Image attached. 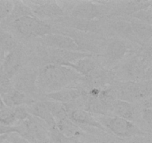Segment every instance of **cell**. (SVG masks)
Returning a JSON list of instances; mask_svg holds the SVG:
<instances>
[{
	"mask_svg": "<svg viewBox=\"0 0 152 143\" xmlns=\"http://www.w3.org/2000/svg\"><path fill=\"white\" fill-rule=\"evenodd\" d=\"M8 24H11L19 34L25 37H42L56 33L49 24L36 16H22Z\"/></svg>",
	"mask_w": 152,
	"mask_h": 143,
	"instance_id": "obj_3",
	"label": "cell"
},
{
	"mask_svg": "<svg viewBox=\"0 0 152 143\" xmlns=\"http://www.w3.org/2000/svg\"><path fill=\"white\" fill-rule=\"evenodd\" d=\"M102 5L92 1H80L71 10V17L85 20H96L104 13Z\"/></svg>",
	"mask_w": 152,
	"mask_h": 143,
	"instance_id": "obj_11",
	"label": "cell"
},
{
	"mask_svg": "<svg viewBox=\"0 0 152 143\" xmlns=\"http://www.w3.org/2000/svg\"><path fill=\"white\" fill-rule=\"evenodd\" d=\"M99 123L104 128H108L114 135L119 137H131L143 135V132L131 121L118 116H103L99 118Z\"/></svg>",
	"mask_w": 152,
	"mask_h": 143,
	"instance_id": "obj_5",
	"label": "cell"
},
{
	"mask_svg": "<svg viewBox=\"0 0 152 143\" xmlns=\"http://www.w3.org/2000/svg\"><path fill=\"white\" fill-rule=\"evenodd\" d=\"M50 138L54 143H80L77 138L68 137L61 133L56 127L50 129Z\"/></svg>",
	"mask_w": 152,
	"mask_h": 143,
	"instance_id": "obj_30",
	"label": "cell"
},
{
	"mask_svg": "<svg viewBox=\"0 0 152 143\" xmlns=\"http://www.w3.org/2000/svg\"><path fill=\"white\" fill-rule=\"evenodd\" d=\"M4 57H5V54H4V51L2 50V49L0 46V65H1L3 60L4 59Z\"/></svg>",
	"mask_w": 152,
	"mask_h": 143,
	"instance_id": "obj_36",
	"label": "cell"
},
{
	"mask_svg": "<svg viewBox=\"0 0 152 143\" xmlns=\"http://www.w3.org/2000/svg\"><path fill=\"white\" fill-rule=\"evenodd\" d=\"M0 46L7 55L18 46L17 42L13 35L8 31L0 28Z\"/></svg>",
	"mask_w": 152,
	"mask_h": 143,
	"instance_id": "obj_27",
	"label": "cell"
},
{
	"mask_svg": "<svg viewBox=\"0 0 152 143\" xmlns=\"http://www.w3.org/2000/svg\"><path fill=\"white\" fill-rule=\"evenodd\" d=\"M118 4L117 7V11L118 13H126V14L132 16L134 13L140 11V10H144V9L148 8L151 7V1H119L117 2Z\"/></svg>",
	"mask_w": 152,
	"mask_h": 143,
	"instance_id": "obj_18",
	"label": "cell"
},
{
	"mask_svg": "<svg viewBox=\"0 0 152 143\" xmlns=\"http://www.w3.org/2000/svg\"><path fill=\"white\" fill-rule=\"evenodd\" d=\"M43 103L56 121V123L62 119L68 118V110L65 104L53 101H45Z\"/></svg>",
	"mask_w": 152,
	"mask_h": 143,
	"instance_id": "obj_26",
	"label": "cell"
},
{
	"mask_svg": "<svg viewBox=\"0 0 152 143\" xmlns=\"http://www.w3.org/2000/svg\"><path fill=\"white\" fill-rule=\"evenodd\" d=\"M45 52L47 54L45 60H47L48 64H56L63 66H66L68 63H74L83 58L93 57V54L88 52H74L51 48H47Z\"/></svg>",
	"mask_w": 152,
	"mask_h": 143,
	"instance_id": "obj_7",
	"label": "cell"
},
{
	"mask_svg": "<svg viewBox=\"0 0 152 143\" xmlns=\"http://www.w3.org/2000/svg\"><path fill=\"white\" fill-rule=\"evenodd\" d=\"M117 99L132 102L136 100L145 99L151 96V80L145 82H123L115 90Z\"/></svg>",
	"mask_w": 152,
	"mask_h": 143,
	"instance_id": "obj_4",
	"label": "cell"
},
{
	"mask_svg": "<svg viewBox=\"0 0 152 143\" xmlns=\"http://www.w3.org/2000/svg\"><path fill=\"white\" fill-rule=\"evenodd\" d=\"M129 51L126 42L120 39H114L109 42L105 49V58L109 63H116L121 60Z\"/></svg>",
	"mask_w": 152,
	"mask_h": 143,
	"instance_id": "obj_15",
	"label": "cell"
},
{
	"mask_svg": "<svg viewBox=\"0 0 152 143\" xmlns=\"http://www.w3.org/2000/svg\"><path fill=\"white\" fill-rule=\"evenodd\" d=\"M25 61V55L19 46H17L6 55L1 63V74L5 78L10 80L14 77L21 69Z\"/></svg>",
	"mask_w": 152,
	"mask_h": 143,
	"instance_id": "obj_9",
	"label": "cell"
},
{
	"mask_svg": "<svg viewBox=\"0 0 152 143\" xmlns=\"http://www.w3.org/2000/svg\"><path fill=\"white\" fill-rule=\"evenodd\" d=\"M0 98L5 107L13 108L16 106L23 105L28 102L26 95L21 91L16 89H10L7 92L0 94Z\"/></svg>",
	"mask_w": 152,
	"mask_h": 143,
	"instance_id": "obj_20",
	"label": "cell"
},
{
	"mask_svg": "<svg viewBox=\"0 0 152 143\" xmlns=\"http://www.w3.org/2000/svg\"><path fill=\"white\" fill-rule=\"evenodd\" d=\"M26 16H35L31 9L28 6H27L23 1H13V7L11 13L7 19L3 21H4V22H7L8 24L13 21L16 20V19H19V18Z\"/></svg>",
	"mask_w": 152,
	"mask_h": 143,
	"instance_id": "obj_25",
	"label": "cell"
},
{
	"mask_svg": "<svg viewBox=\"0 0 152 143\" xmlns=\"http://www.w3.org/2000/svg\"><path fill=\"white\" fill-rule=\"evenodd\" d=\"M26 108L30 115L45 122L46 125L49 128V129L56 127V121L54 120V119L51 116L50 112L48 111L47 107L45 106L43 101L33 103Z\"/></svg>",
	"mask_w": 152,
	"mask_h": 143,
	"instance_id": "obj_16",
	"label": "cell"
},
{
	"mask_svg": "<svg viewBox=\"0 0 152 143\" xmlns=\"http://www.w3.org/2000/svg\"><path fill=\"white\" fill-rule=\"evenodd\" d=\"M37 74L31 69H22L15 75L14 87L16 90L24 92H33L35 89Z\"/></svg>",
	"mask_w": 152,
	"mask_h": 143,
	"instance_id": "obj_12",
	"label": "cell"
},
{
	"mask_svg": "<svg viewBox=\"0 0 152 143\" xmlns=\"http://www.w3.org/2000/svg\"><path fill=\"white\" fill-rule=\"evenodd\" d=\"M151 60L136 56L129 60L122 68V73L126 81L139 82L146 77L151 79Z\"/></svg>",
	"mask_w": 152,
	"mask_h": 143,
	"instance_id": "obj_6",
	"label": "cell"
},
{
	"mask_svg": "<svg viewBox=\"0 0 152 143\" xmlns=\"http://www.w3.org/2000/svg\"><path fill=\"white\" fill-rule=\"evenodd\" d=\"M32 10L33 13L40 20L64 16V10L55 1H23Z\"/></svg>",
	"mask_w": 152,
	"mask_h": 143,
	"instance_id": "obj_8",
	"label": "cell"
},
{
	"mask_svg": "<svg viewBox=\"0 0 152 143\" xmlns=\"http://www.w3.org/2000/svg\"><path fill=\"white\" fill-rule=\"evenodd\" d=\"M66 106V104H65ZM67 107L68 110V118L71 121H72L76 125H86V126L93 127V128H98L104 130L105 128L102 126L99 121H96L91 113L80 108H68Z\"/></svg>",
	"mask_w": 152,
	"mask_h": 143,
	"instance_id": "obj_13",
	"label": "cell"
},
{
	"mask_svg": "<svg viewBox=\"0 0 152 143\" xmlns=\"http://www.w3.org/2000/svg\"><path fill=\"white\" fill-rule=\"evenodd\" d=\"M98 99L107 110L109 109L111 110L115 100L117 99L115 90L111 87H105L104 89H100L99 95H98Z\"/></svg>",
	"mask_w": 152,
	"mask_h": 143,
	"instance_id": "obj_28",
	"label": "cell"
},
{
	"mask_svg": "<svg viewBox=\"0 0 152 143\" xmlns=\"http://www.w3.org/2000/svg\"><path fill=\"white\" fill-rule=\"evenodd\" d=\"M4 107H5V106L4 105V104H3V102H2V101H1V98H0V110H1V109H2Z\"/></svg>",
	"mask_w": 152,
	"mask_h": 143,
	"instance_id": "obj_38",
	"label": "cell"
},
{
	"mask_svg": "<svg viewBox=\"0 0 152 143\" xmlns=\"http://www.w3.org/2000/svg\"><path fill=\"white\" fill-rule=\"evenodd\" d=\"M4 143H10V142H9L8 141H7V140H6V141L5 142H4Z\"/></svg>",
	"mask_w": 152,
	"mask_h": 143,
	"instance_id": "obj_39",
	"label": "cell"
},
{
	"mask_svg": "<svg viewBox=\"0 0 152 143\" xmlns=\"http://www.w3.org/2000/svg\"><path fill=\"white\" fill-rule=\"evenodd\" d=\"M112 28L116 32L118 33L120 35L123 36V37H126L129 39L134 38V40H137L134 34L133 31H132V25L129 22L125 20L117 21L114 23H113Z\"/></svg>",
	"mask_w": 152,
	"mask_h": 143,
	"instance_id": "obj_29",
	"label": "cell"
},
{
	"mask_svg": "<svg viewBox=\"0 0 152 143\" xmlns=\"http://www.w3.org/2000/svg\"><path fill=\"white\" fill-rule=\"evenodd\" d=\"M7 141L10 143H31L25 139L22 138L17 133H10L9 134L7 139Z\"/></svg>",
	"mask_w": 152,
	"mask_h": 143,
	"instance_id": "obj_35",
	"label": "cell"
},
{
	"mask_svg": "<svg viewBox=\"0 0 152 143\" xmlns=\"http://www.w3.org/2000/svg\"><path fill=\"white\" fill-rule=\"evenodd\" d=\"M86 92V91L84 89L79 88H64L56 92H49L45 95L51 101L63 104H68L77 101Z\"/></svg>",
	"mask_w": 152,
	"mask_h": 143,
	"instance_id": "obj_14",
	"label": "cell"
},
{
	"mask_svg": "<svg viewBox=\"0 0 152 143\" xmlns=\"http://www.w3.org/2000/svg\"><path fill=\"white\" fill-rule=\"evenodd\" d=\"M14 133H17L31 143H49L50 132L45 122L30 115L28 119L14 125Z\"/></svg>",
	"mask_w": 152,
	"mask_h": 143,
	"instance_id": "obj_2",
	"label": "cell"
},
{
	"mask_svg": "<svg viewBox=\"0 0 152 143\" xmlns=\"http://www.w3.org/2000/svg\"><path fill=\"white\" fill-rule=\"evenodd\" d=\"M12 110H13V115H14L16 121H20V122L25 121L30 116L28 110H27V108L24 107L23 105L16 106V107H13Z\"/></svg>",
	"mask_w": 152,
	"mask_h": 143,
	"instance_id": "obj_34",
	"label": "cell"
},
{
	"mask_svg": "<svg viewBox=\"0 0 152 143\" xmlns=\"http://www.w3.org/2000/svg\"><path fill=\"white\" fill-rule=\"evenodd\" d=\"M91 57H88L83 58L74 63H68L66 66L72 69L79 74L85 77L90 74L95 69L97 68L96 62L92 60Z\"/></svg>",
	"mask_w": 152,
	"mask_h": 143,
	"instance_id": "obj_24",
	"label": "cell"
},
{
	"mask_svg": "<svg viewBox=\"0 0 152 143\" xmlns=\"http://www.w3.org/2000/svg\"><path fill=\"white\" fill-rule=\"evenodd\" d=\"M132 31L137 40L144 43H149L151 41L152 35L151 25L140 22L139 20L132 21L130 22Z\"/></svg>",
	"mask_w": 152,
	"mask_h": 143,
	"instance_id": "obj_22",
	"label": "cell"
},
{
	"mask_svg": "<svg viewBox=\"0 0 152 143\" xmlns=\"http://www.w3.org/2000/svg\"><path fill=\"white\" fill-rule=\"evenodd\" d=\"M116 116L132 122L135 118V110L130 102L116 99L111 109Z\"/></svg>",
	"mask_w": 152,
	"mask_h": 143,
	"instance_id": "obj_19",
	"label": "cell"
},
{
	"mask_svg": "<svg viewBox=\"0 0 152 143\" xmlns=\"http://www.w3.org/2000/svg\"><path fill=\"white\" fill-rule=\"evenodd\" d=\"M56 128L61 133L68 137H77L84 135L83 130L77 125L70 120L68 118L62 119L56 122Z\"/></svg>",
	"mask_w": 152,
	"mask_h": 143,
	"instance_id": "obj_23",
	"label": "cell"
},
{
	"mask_svg": "<svg viewBox=\"0 0 152 143\" xmlns=\"http://www.w3.org/2000/svg\"><path fill=\"white\" fill-rule=\"evenodd\" d=\"M16 122L12 108L4 107L0 110V125L11 126L14 125Z\"/></svg>",
	"mask_w": 152,
	"mask_h": 143,
	"instance_id": "obj_31",
	"label": "cell"
},
{
	"mask_svg": "<svg viewBox=\"0 0 152 143\" xmlns=\"http://www.w3.org/2000/svg\"><path fill=\"white\" fill-rule=\"evenodd\" d=\"M152 10L151 7H148V8L144 9V10H140V11L137 12V13H134L132 15L133 18H134L137 20H139L140 22L146 23L148 25H151L152 22Z\"/></svg>",
	"mask_w": 152,
	"mask_h": 143,
	"instance_id": "obj_32",
	"label": "cell"
},
{
	"mask_svg": "<svg viewBox=\"0 0 152 143\" xmlns=\"http://www.w3.org/2000/svg\"><path fill=\"white\" fill-rule=\"evenodd\" d=\"M65 23L69 26L83 32H96L99 31L100 22L99 20H85L70 17L65 20Z\"/></svg>",
	"mask_w": 152,
	"mask_h": 143,
	"instance_id": "obj_21",
	"label": "cell"
},
{
	"mask_svg": "<svg viewBox=\"0 0 152 143\" xmlns=\"http://www.w3.org/2000/svg\"><path fill=\"white\" fill-rule=\"evenodd\" d=\"M13 7V1H0V23L10 16Z\"/></svg>",
	"mask_w": 152,
	"mask_h": 143,
	"instance_id": "obj_33",
	"label": "cell"
},
{
	"mask_svg": "<svg viewBox=\"0 0 152 143\" xmlns=\"http://www.w3.org/2000/svg\"><path fill=\"white\" fill-rule=\"evenodd\" d=\"M8 135H0V143H4L7 140Z\"/></svg>",
	"mask_w": 152,
	"mask_h": 143,
	"instance_id": "obj_37",
	"label": "cell"
},
{
	"mask_svg": "<svg viewBox=\"0 0 152 143\" xmlns=\"http://www.w3.org/2000/svg\"><path fill=\"white\" fill-rule=\"evenodd\" d=\"M40 40L42 43L46 48L74 51V52H82L76 42L70 36L66 34L53 33L40 37Z\"/></svg>",
	"mask_w": 152,
	"mask_h": 143,
	"instance_id": "obj_10",
	"label": "cell"
},
{
	"mask_svg": "<svg viewBox=\"0 0 152 143\" xmlns=\"http://www.w3.org/2000/svg\"><path fill=\"white\" fill-rule=\"evenodd\" d=\"M82 76L74 69L56 64H46L37 74L36 84L46 94L64 89Z\"/></svg>",
	"mask_w": 152,
	"mask_h": 143,
	"instance_id": "obj_1",
	"label": "cell"
},
{
	"mask_svg": "<svg viewBox=\"0 0 152 143\" xmlns=\"http://www.w3.org/2000/svg\"><path fill=\"white\" fill-rule=\"evenodd\" d=\"M111 77H112L111 73L96 68L94 71H92L90 74L83 77H84L85 83L86 84V86L90 87L91 89L93 88L101 89L102 86H104L110 81Z\"/></svg>",
	"mask_w": 152,
	"mask_h": 143,
	"instance_id": "obj_17",
	"label": "cell"
}]
</instances>
